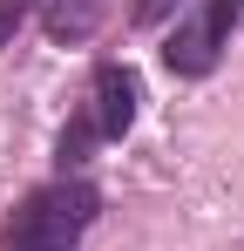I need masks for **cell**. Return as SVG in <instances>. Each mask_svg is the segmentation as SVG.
I'll return each instance as SVG.
<instances>
[{
  "label": "cell",
  "instance_id": "6da1fadb",
  "mask_svg": "<svg viewBox=\"0 0 244 251\" xmlns=\"http://www.w3.org/2000/svg\"><path fill=\"white\" fill-rule=\"evenodd\" d=\"M102 217V190L88 176H54L34 183L0 224V251H75L88 224Z\"/></svg>",
  "mask_w": 244,
  "mask_h": 251
},
{
  "label": "cell",
  "instance_id": "7a4b0ae2",
  "mask_svg": "<svg viewBox=\"0 0 244 251\" xmlns=\"http://www.w3.org/2000/svg\"><path fill=\"white\" fill-rule=\"evenodd\" d=\"M238 21H244V0H203L197 14H176V27L163 34V68L183 75V82H203L224 61Z\"/></svg>",
  "mask_w": 244,
  "mask_h": 251
},
{
  "label": "cell",
  "instance_id": "3957f363",
  "mask_svg": "<svg viewBox=\"0 0 244 251\" xmlns=\"http://www.w3.org/2000/svg\"><path fill=\"white\" fill-rule=\"evenodd\" d=\"M136 109H143V82H136V68H129V61H102V68L88 75V116H95V129H102V143L129 136Z\"/></svg>",
  "mask_w": 244,
  "mask_h": 251
},
{
  "label": "cell",
  "instance_id": "277c9868",
  "mask_svg": "<svg viewBox=\"0 0 244 251\" xmlns=\"http://www.w3.org/2000/svg\"><path fill=\"white\" fill-rule=\"evenodd\" d=\"M109 21V0H41V34L54 48H81L102 34Z\"/></svg>",
  "mask_w": 244,
  "mask_h": 251
},
{
  "label": "cell",
  "instance_id": "5b68a950",
  "mask_svg": "<svg viewBox=\"0 0 244 251\" xmlns=\"http://www.w3.org/2000/svg\"><path fill=\"white\" fill-rule=\"evenodd\" d=\"M95 143H102V129H95V116L81 109L75 123L61 129V143H54V170H61V176H81V163H88V150H95Z\"/></svg>",
  "mask_w": 244,
  "mask_h": 251
},
{
  "label": "cell",
  "instance_id": "8992f818",
  "mask_svg": "<svg viewBox=\"0 0 244 251\" xmlns=\"http://www.w3.org/2000/svg\"><path fill=\"white\" fill-rule=\"evenodd\" d=\"M34 7H41V0H0V48H14V34L27 27Z\"/></svg>",
  "mask_w": 244,
  "mask_h": 251
},
{
  "label": "cell",
  "instance_id": "52a82bcc",
  "mask_svg": "<svg viewBox=\"0 0 244 251\" xmlns=\"http://www.w3.org/2000/svg\"><path fill=\"white\" fill-rule=\"evenodd\" d=\"M183 7H190V0H136V7H129V21H136V27H156V21L183 14Z\"/></svg>",
  "mask_w": 244,
  "mask_h": 251
}]
</instances>
